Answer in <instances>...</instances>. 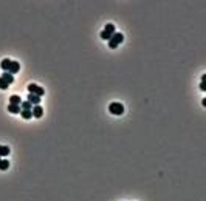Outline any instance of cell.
I'll return each instance as SVG.
<instances>
[{
    "label": "cell",
    "mask_w": 206,
    "mask_h": 201,
    "mask_svg": "<svg viewBox=\"0 0 206 201\" xmlns=\"http://www.w3.org/2000/svg\"><path fill=\"white\" fill-rule=\"evenodd\" d=\"M115 33H116V28H115V25H113V23H107L105 28L101 31V34H99V36H101V39H103V40H110V37H112Z\"/></svg>",
    "instance_id": "1"
},
{
    "label": "cell",
    "mask_w": 206,
    "mask_h": 201,
    "mask_svg": "<svg viewBox=\"0 0 206 201\" xmlns=\"http://www.w3.org/2000/svg\"><path fill=\"white\" fill-rule=\"evenodd\" d=\"M123 40H124V36H123L121 33H115V34L110 37V40H108V48L115 50L118 45H121V44H123Z\"/></svg>",
    "instance_id": "2"
},
{
    "label": "cell",
    "mask_w": 206,
    "mask_h": 201,
    "mask_svg": "<svg viewBox=\"0 0 206 201\" xmlns=\"http://www.w3.org/2000/svg\"><path fill=\"white\" fill-rule=\"evenodd\" d=\"M108 110H110L112 115H115V116H121V115L124 113V105L119 104V102H112V104L108 105Z\"/></svg>",
    "instance_id": "3"
},
{
    "label": "cell",
    "mask_w": 206,
    "mask_h": 201,
    "mask_svg": "<svg viewBox=\"0 0 206 201\" xmlns=\"http://www.w3.org/2000/svg\"><path fill=\"white\" fill-rule=\"evenodd\" d=\"M28 91H29L31 95H36V96H40V98L45 95V90H44L42 87L36 85V84H29V85H28Z\"/></svg>",
    "instance_id": "4"
},
{
    "label": "cell",
    "mask_w": 206,
    "mask_h": 201,
    "mask_svg": "<svg viewBox=\"0 0 206 201\" xmlns=\"http://www.w3.org/2000/svg\"><path fill=\"white\" fill-rule=\"evenodd\" d=\"M19 71H20V64H19V62H16V60H13V62H11V65H9L8 73H11V75L14 76L16 73H19Z\"/></svg>",
    "instance_id": "5"
},
{
    "label": "cell",
    "mask_w": 206,
    "mask_h": 201,
    "mask_svg": "<svg viewBox=\"0 0 206 201\" xmlns=\"http://www.w3.org/2000/svg\"><path fill=\"white\" fill-rule=\"evenodd\" d=\"M31 111H33V116H34V118H37V119H39V118H42V115H44V108H42L40 105H34Z\"/></svg>",
    "instance_id": "6"
},
{
    "label": "cell",
    "mask_w": 206,
    "mask_h": 201,
    "mask_svg": "<svg viewBox=\"0 0 206 201\" xmlns=\"http://www.w3.org/2000/svg\"><path fill=\"white\" fill-rule=\"evenodd\" d=\"M2 79H3L5 82H8V85H11V84L14 82V76L11 75V73H8V71H5V73L2 75Z\"/></svg>",
    "instance_id": "7"
},
{
    "label": "cell",
    "mask_w": 206,
    "mask_h": 201,
    "mask_svg": "<svg viewBox=\"0 0 206 201\" xmlns=\"http://www.w3.org/2000/svg\"><path fill=\"white\" fill-rule=\"evenodd\" d=\"M28 102H31L33 105H39V102H40V96H36V95H28Z\"/></svg>",
    "instance_id": "8"
},
{
    "label": "cell",
    "mask_w": 206,
    "mask_h": 201,
    "mask_svg": "<svg viewBox=\"0 0 206 201\" xmlns=\"http://www.w3.org/2000/svg\"><path fill=\"white\" fill-rule=\"evenodd\" d=\"M11 62H13L11 59H3V60H2V64H0L2 70H3V71H8V70H9V65H11Z\"/></svg>",
    "instance_id": "9"
},
{
    "label": "cell",
    "mask_w": 206,
    "mask_h": 201,
    "mask_svg": "<svg viewBox=\"0 0 206 201\" xmlns=\"http://www.w3.org/2000/svg\"><path fill=\"white\" fill-rule=\"evenodd\" d=\"M8 111H11V113H20V111H22V108H20V105L9 104V105H8Z\"/></svg>",
    "instance_id": "10"
},
{
    "label": "cell",
    "mask_w": 206,
    "mask_h": 201,
    "mask_svg": "<svg viewBox=\"0 0 206 201\" xmlns=\"http://www.w3.org/2000/svg\"><path fill=\"white\" fill-rule=\"evenodd\" d=\"M9 104H14V105H20V104H22V99H20V96H17V95H13V96L9 98Z\"/></svg>",
    "instance_id": "11"
},
{
    "label": "cell",
    "mask_w": 206,
    "mask_h": 201,
    "mask_svg": "<svg viewBox=\"0 0 206 201\" xmlns=\"http://www.w3.org/2000/svg\"><path fill=\"white\" fill-rule=\"evenodd\" d=\"M9 153H11V150H9L8 146H0V158L2 156H8Z\"/></svg>",
    "instance_id": "12"
},
{
    "label": "cell",
    "mask_w": 206,
    "mask_h": 201,
    "mask_svg": "<svg viewBox=\"0 0 206 201\" xmlns=\"http://www.w3.org/2000/svg\"><path fill=\"white\" fill-rule=\"evenodd\" d=\"M20 115H22L24 119H31V118H33V111H31V110H22Z\"/></svg>",
    "instance_id": "13"
},
{
    "label": "cell",
    "mask_w": 206,
    "mask_h": 201,
    "mask_svg": "<svg viewBox=\"0 0 206 201\" xmlns=\"http://www.w3.org/2000/svg\"><path fill=\"white\" fill-rule=\"evenodd\" d=\"M9 169V161L8 159H2L0 161V170H8Z\"/></svg>",
    "instance_id": "14"
},
{
    "label": "cell",
    "mask_w": 206,
    "mask_h": 201,
    "mask_svg": "<svg viewBox=\"0 0 206 201\" xmlns=\"http://www.w3.org/2000/svg\"><path fill=\"white\" fill-rule=\"evenodd\" d=\"M20 108H22V110H33V104L28 102V100H25V102L20 104Z\"/></svg>",
    "instance_id": "15"
},
{
    "label": "cell",
    "mask_w": 206,
    "mask_h": 201,
    "mask_svg": "<svg viewBox=\"0 0 206 201\" xmlns=\"http://www.w3.org/2000/svg\"><path fill=\"white\" fill-rule=\"evenodd\" d=\"M8 87H9V85H8V82H5V80L0 77V90H6Z\"/></svg>",
    "instance_id": "16"
},
{
    "label": "cell",
    "mask_w": 206,
    "mask_h": 201,
    "mask_svg": "<svg viewBox=\"0 0 206 201\" xmlns=\"http://www.w3.org/2000/svg\"><path fill=\"white\" fill-rule=\"evenodd\" d=\"M205 82H200V90H202V91H205Z\"/></svg>",
    "instance_id": "17"
},
{
    "label": "cell",
    "mask_w": 206,
    "mask_h": 201,
    "mask_svg": "<svg viewBox=\"0 0 206 201\" xmlns=\"http://www.w3.org/2000/svg\"><path fill=\"white\" fill-rule=\"evenodd\" d=\"M0 161H2V158H0Z\"/></svg>",
    "instance_id": "18"
}]
</instances>
